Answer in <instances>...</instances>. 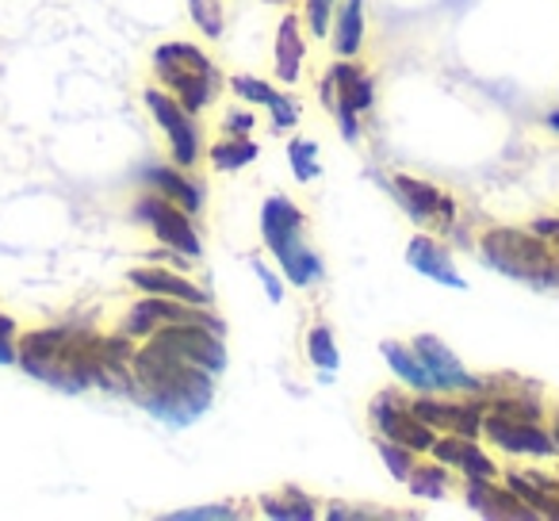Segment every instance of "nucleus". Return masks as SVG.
Instances as JSON below:
<instances>
[{
    "mask_svg": "<svg viewBox=\"0 0 559 521\" xmlns=\"http://www.w3.org/2000/svg\"><path fill=\"white\" fill-rule=\"evenodd\" d=\"M307 360L322 372V383L334 380V372L342 368V350H337V342H334V330L330 327L307 330Z\"/></svg>",
    "mask_w": 559,
    "mask_h": 521,
    "instance_id": "nucleus-26",
    "label": "nucleus"
},
{
    "mask_svg": "<svg viewBox=\"0 0 559 521\" xmlns=\"http://www.w3.org/2000/svg\"><path fill=\"white\" fill-rule=\"evenodd\" d=\"M334 12H337V0H304V27L314 35V39H330V24H334Z\"/></svg>",
    "mask_w": 559,
    "mask_h": 521,
    "instance_id": "nucleus-32",
    "label": "nucleus"
},
{
    "mask_svg": "<svg viewBox=\"0 0 559 521\" xmlns=\"http://www.w3.org/2000/svg\"><path fill=\"white\" fill-rule=\"evenodd\" d=\"M544 123H548V127H551V131H556V134H559V108H556V111H548V119H544Z\"/></svg>",
    "mask_w": 559,
    "mask_h": 521,
    "instance_id": "nucleus-39",
    "label": "nucleus"
},
{
    "mask_svg": "<svg viewBox=\"0 0 559 521\" xmlns=\"http://www.w3.org/2000/svg\"><path fill=\"white\" fill-rule=\"evenodd\" d=\"M319 96L334 123L342 127L345 142H360V119L376 108V78L353 58H337L319 81Z\"/></svg>",
    "mask_w": 559,
    "mask_h": 521,
    "instance_id": "nucleus-6",
    "label": "nucleus"
},
{
    "mask_svg": "<svg viewBox=\"0 0 559 521\" xmlns=\"http://www.w3.org/2000/svg\"><path fill=\"white\" fill-rule=\"evenodd\" d=\"M383 360H388L391 372L403 380V388H411L414 395H426V391H437L433 388V376L426 372V365H421V357L414 353L411 342H383Z\"/></svg>",
    "mask_w": 559,
    "mask_h": 521,
    "instance_id": "nucleus-23",
    "label": "nucleus"
},
{
    "mask_svg": "<svg viewBox=\"0 0 559 521\" xmlns=\"http://www.w3.org/2000/svg\"><path fill=\"white\" fill-rule=\"evenodd\" d=\"M142 342L157 345V350L173 353V357L188 360V365H200L207 372L223 376L226 372V342L218 330L203 327V322H173V327L154 330Z\"/></svg>",
    "mask_w": 559,
    "mask_h": 521,
    "instance_id": "nucleus-12",
    "label": "nucleus"
},
{
    "mask_svg": "<svg viewBox=\"0 0 559 521\" xmlns=\"http://www.w3.org/2000/svg\"><path fill=\"white\" fill-rule=\"evenodd\" d=\"M188 20H192L203 39L215 43L226 32V4L223 0H188Z\"/></svg>",
    "mask_w": 559,
    "mask_h": 521,
    "instance_id": "nucleus-28",
    "label": "nucleus"
},
{
    "mask_svg": "<svg viewBox=\"0 0 559 521\" xmlns=\"http://www.w3.org/2000/svg\"><path fill=\"white\" fill-rule=\"evenodd\" d=\"M288 165L296 173L299 185H311V180L322 177V165H319V142L311 139H292L288 142Z\"/></svg>",
    "mask_w": 559,
    "mask_h": 521,
    "instance_id": "nucleus-29",
    "label": "nucleus"
},
{
    "mask_svg": "<svg viewBox=\"0 0 559 521\" xmlns=\"http://www.w3.org/2000/svg\"><path fill=\"white\" fill-rule=\"evenodd\" d=\"M257 506H261L264 518H284V521L319 518V502L299 487H280V490H272V495H261Z\"/></svg>",
    "mask_w": 559,
    "mask_h": 521,
    "instance_id": "nucleus-24",
    "label": "nucleus"
},
{
    "mask_svg": "<svg viewBox=\"0 0 559 521\" xmlns=\"http://www.w3.org/2000/svg\"><path fill=\"white\" fill-rule=\"evenodd\" d=\"M207 157H211V169L241 173V169H249L257 157H261V146H257L249 134H223V139L207 150Z\"/></svg>",
    "mask_w": 559,
    "mask_h": 521,
    "instance_id": "nucleus-25",
    "label": "nucleus"
},
{
    "mask_svg": "<svg viewBox=\"0 0 559 521\" xmlns=\"http://www.w3.org/2000/svg\"><path fill=\"white\" fill-rule=\"evenodd\" d=\"M269 116H272V127H276V131H292V127H299V119H304V108H299L296 96L280 93L276 100L269 104Z\"/></svg>",
    "mask_w": 559,
    "mask_h": 521,
    "instance_id": "nucleus-33",
    "label": "nucleus"
},
{
    "mask_svg": "<svg viewBox=\"0 0 559 521\" xmlns=\"http://www.w3.org/2000/svg\"><path fill=\"white\" fill-rule=\"evenodd\" d=\"M177 521H195V518H238V510L234 506H188V510H177L173 513Z\"/></svg>",
    "mask_w": 559,
    "mask_h": 521,
    "instance_id": "nucleus-37",
    "label": "nucleus"
},
{
    "mask_svg": "<svg viewBox=\"0 0 559 521\" xmlns=\"http://www.w3.org/2000/svg\"><path fill=\"white\" fill-rule=\"evenodd\" d=\"M483 437H487L495 449L510 452V457H559V441L551 437V429H544L536 418L525 414H506L487 406L483 414Z\"/></svg>",
    "mask_w": 559,
    "mask_h": 521,
    "instance_id": "nucleus-11",
    "label": "nucleus"
},
{
    "mask_svg": "<svg viewBox=\"0 0 559 521\" xmlns=\"http://www.w3.org/2000/svg\"><path fill=\"white\" fill-rule=\"evenodd\" d=\"M104 342L108 338L100 330L78 327V322L27 330L20 334L16 365L47 388L81 395V391L104 388Z\"/></svg>",
    "mask_w": 559,
    "mask_h": 521,
    "instance_id": "nucleus-2",
    "label": "nucleus"
},
{
    "mask_svg": "<svg viewBox=\"0 0 559 521\" xmlns=\"http://www.w3.org/2000/svg\"><path fill=\"white\" fill-rule=\"evenodd\" d=\"M368 414H372V426L380 437L406 445V449H414L418 457H429V449H433V441H437V429L418 418V411H414V403L403 391H395V388L380 391V395L372 399V406H368Z\"/></svg>",
    "mask_w": 559,
    "mask_h": 521,
    "instance_id": "nucleus-10",
    "label": "nucleus"
},
{
    "mask_svg": "<svg viewBox=\"0 0 559 521\" xmlns=\"http://www.w3.org/2000/svg\"><path fill=\"white\" fill-rule=\"evenodd\" d=\"M142 180H146V188L162 192L165 200L185 208L188 215H200L203 211V188L195 185V180L188 177V169H180V165H146V169H142Z\"/></svg>",
    "mask_w": 559,
    "mask_h": 521,
    "instance_id": "nucleus-21",
    "label": "nucleus"
},
{
    "mask_svg": "<svg viewBox=\"0 0 559 521\" xmlns=\"http://www.w3.org/2000/svg\"><path fill=\"white\" fill-rule=\"evenodd\" d=\"M502 483L536 513V518H559V472H540V467H506Z\"/></svg>",
    "mask_w": 559,
    "mask_h": 521,
    "instance_id": "nucleus-19",
    "label": "nucleus"
},
{
    "mask_svg": "<svg viewBox=\"0 0 559 521\" xmlns=\"http://www.w3.org/2000/svg\"><path fill=\"white\" fill-rule=\"evenodd\" d=\"M264 4H272V9H292L296 0H264Z\"/></svg>",
    "mask_w": 559,
    "mask_h": 521,
    "instance_id": "nucleus-41",
    "label": "nucleus"
},
{
    "mask_svg": "<svg viewBox=\"0 0 559 521\" xmlns=\"http://www.w3.org/2000/svg\"><path fill=\"white\" fill-rule=\"evenodd\" d=\"M249 269H253V273H257V281L264 284V296H269L272 304H284V281H280V276L272 273L269 265H264L261 257H253V261H249Z\"/></svg>",
    "mask_w": 559,
    "mask_h": 521,
    "instance_id": "nucleus-35",
    "label": "nucleus"
},
{
    "mask_svg": "<svg viewBox=\"0 0 559 521\" xmlns=\"http://www.w3.org/2000/svg\"><path fill=\"white\" fill-rule=\"evenodd\" d=\"M226 85H230V93L238 96L241 104H257V108H269V104L280 96L276 85H269V81L253 78V73H234V78L226 81Z\"/></svg>",
    "mask_w": 559,
    "mask_h": 521,
    "instance_id": "nucleus-30",
    "label": "nucleus"
},
{
    "mask_svg": "<svg viewBox=\"0 0 559 521\" xmlns=\"http://www.w3.org/2000/svg\"><path fill=\"white\" fill-rule=\"evenodd\" d=\"M475 249L495 273L510 281L528 288H559V246H551L533 226H487Z\"/></svg>",
    "mask_w": 559,
    "mask_h": 521,
    "instance_id": "nucleus-3",
    "label": "nucleus"
},
{
    "mask_svg": "<svg viewBox=\"0 0 559 521\" xmlns=\"http://www.w3.org/2000/svg\"><path fill=\"white\" fill-rule=\"evenodd\" d=\"M365 0H337L334 24H330V47L334 58H357L365 50Z\"/></svg>",
    "mask_w": 559,
    "mask_h": 521,
    "instance_id": "nucleus-22",
    "label": "nucleus"
},
{
    "mask_svg": "<svg viewBox=\"0 0 559 521\" xmlns=\"http://www.w3.org/2000/svg\"><path fill=\"white\" fill-rule=\"evenodd\" d=\"M253 127H257V119L249 108H230L223 116V134H253Z\"/></svg>",
    "mask_w": 559,
    "mask_h": 521,
    "instance_id": "nucleus-36",
    "label": "nucleus"
},
{
    "mask_svg": "<svg viewBox=\"0 0 559 521\" xmlns=\"http://www.w3.org/2000/svg\"><path fill=\"white\" fill-rule=\"evenodd\" d=\"M391 196L399 208L411 215L414 226H421L426 234H452V226L460 223V203L449 188L433 185V180L411 177V173H395L391 177Z\"/></svg>",
    "mask_w": 559,
    "mask_h": 521,
    "instance_id": "nucleus-7",
    "label": "nucleus"
},
{
    "mask_svg": "<svg viewBox=\"0 0 559 521\" xmlns=\"http://www.w3.org/2000/svg\"><path fill=\"white\" fill-rule=\"evenodd\" d=\"M127 284L139 288L142 296H165V299H180V304H195V307H215L211 292H203L200 284H192L185 276V269H173L165 261H146V265H134L127 273Z\"/></svg>",
    "mask_w": 559,
    "mask_h": 521,
    "instance_id": "nucleus-15",
    "label": "nucleus"
},
{
    "mask_svg": "<svg viewBox=\"0 0 559 521\" xmlns=\"http://www.w3.org/2000/svg\"><path fill=\"white\" fill-rule=\"evenodd\" d=\"M406 265L414 269V273L429 276L433 284H441V288H452V292H464L467 281L460 276L456 269V257H452V249L444 246L437 234H414L411 241H406Z\"/></svg>",
    "mask_w": 559,
    "mask_h": 521,
    "instance_id": "nucleus-16",
    "label": "nucleus"
},
{
    "mask_svg": "<svg viewBox=\"0 0 559 521\" xmlns=\"http://www.w3.org/2000/svg\"><path fill=\"white\" fill-rule=\"evenodd\" d=\"M429 457L441 460L444 467L460 472L464 479H498L502 467L495 464L487 449L479 445V437H464V434H441L429 449Z\"/></svg>",
    "mask_w": 559,
    "mask_h": 521,
    "instance_id": "nucleus-17",
    "label": "nucleus"
},
{
    "mask_svg": "<svg viewBox=\"0 0 559 521\" xmlns=\"http://www.w3.org/2000/svg\"><path fill=\"white\" fill-rule=\"evenodd\" d=\"M131 215H134V223L146 226V230L154 234L165 249H177V253H185L188 261H200L203 257L200 230H195V223H192L195 215H188L185 208H177L173 200H165L162 192L146 188V192L134 200Z\"/></svg>",
    "mask_w": 559,
    "mask_h": 521,
    "instance_id": "nucleus-8",
    "label": "nucleus"
},
{
    "mask_svg": "<svg viewBox=\"0 0 559 521\" xmlns=\"http://www.w3.org/2000/svg\"><path fill=\"white\" fill-rule=\"evenodd\" d=\"M307 66V27L299 20V12H284L276 27V43H272V73L280 85L296 88L304 81Z\"/></svg>",
    "mask_w": 559,
    "mask_h": 521,
    "instance_id": "nucleus-18",
    "label": "nucleus"
},
{
    "mask_svg": "<svg viewBox=\"0 0 559 521\" xmlns=\"http://www.w3.org/2000/svg\"><path fill=\"white\" fill-rule=\"evenodd\" d=\"M142 100H146V111L157 123V131H162L165 142H169L173 165L195 169L203 157V139H200V123H195L192 111H188L173 93H165L162 85H150L146 93H142Z\"/></svg>",
    "mask_w": 559,
    "mask_h": 521,
    "instance_id": "nucleus-9",
    "label": "nucleus"
},
{
    "mask_svg": "<svg viewBox=\"0 0 559 521\" xmlns=\"http://www.w3.org/2000/svg\"><path fill=\"white\" fill-rule=\"evenodd\" d=\"M464 502L483 518H536L510 487H498L495 479H464Z\"/></svg>",
    "mask_w": 559,
    "mask_h": 521,
    "instance_id": "nucleus-20",
    "label": "nucleus"
},
{
    "mask_svg": "<svg viewBox=\"0 0 559 521\" xmlns=\"http://www.w3.org/2000/svg\"><path fill=\"white\" fill-rule=\"evenodd\" d=\"M376 452H380V460L388 464L391 479H399V483H406V475H411L414 464H418V452L406 449V445H399V441H388V437L376 441Z\"/></svg>",
    "mask_w": 559,
    "mask_h": 521,
    "instance_id": "nucleus-31",
    "label": "nucleus"
},
{
    "mask_svg": "<svg viewBox=\"0 0 559 521\" xmlns=\"http://www.w3.org/2000/svg\"><path fill=\"white\" fill-rule=\"evenodd\" d=\"M414 353L421 357L426 372L433 376V388L444 391V395H479L483 391V380L441 342L437 334H418L414 338Z\"/></svg>",
    "mask_w": 559,
    "mask_h": 521,
    "instance_id": "nucleus-14",
    "label": "nucleus"
},
{
    "mask_svg": "<svg viewBox=\"0 0 559 521\" xmlns=\"http://www.w3.org/2000/svg\"><path fill=\"white\" fill-rule=\"evenodd\" d=\"M20 357V327L9 311H0V365H16Z\"/></svg>",
    "mask_w": 559,
    "mask_h": 521,
    "instance_id": "nucleus-34",
    "label": "nucleus"
},
{
    "mask_svg": "<svg viewBox=\"0 0 559 521\" xmlns=\"http://www.w3.org/2000/svg\"><path fill=\"white\" fill-rule=\"evenodd\" d=\"M551 437H556V441H559V406H556V411H551Z\"/></svg>",
    "mask_w": 559,
    "mask_h": 521,
    "instance_id": "nucleus-40",
    "label": "nucleus"
},
{
    "mask_svg": "<svg viewBox=\"0 0 559 521\" xmlns=\"http://www.w3.org/2000/svg\"><path fill=\"white\" fill-rule=\"evenodd\" d=\"M218 391V376L200 365L173 357V353L157 350V345L142 342L131 360V388L127 395L150 414V418L165 422L173 429H185L200 422L211 411Z\"/></svg>",
    "mask_w": 559,
    "mask_h": 521,
    "instance_id": "nucleus-1",
    "label": "nucleus"
},
{
    "mask_svg": "<svg viewBox=\"0 0 559 521\" xmlns=\"http://www.w3.org/2000/svg\"><path fill=\"white\" fill-rule=\"evenodd\" d=\"M261 241L272 257L284 281L296 288H314L326 276L319 249L307 241V215L288 196H269L261 208Z\"/></svg>",
    "mask_w": 559,
    "mask_h": 521,
    "instance_id": "nucleus-4",
    "label": "nucleus"
},
{
    "mask_svg": "<svg viewBox=\"0 0 559 521\" xmlns=\"http://www.w3.org/2000/svg\"><path fill=\"white\" fill-rule=\"evenodd\" d=\"M533 230H536V234H544V238H548L551 246H559V215H551V218H536Z\"/></svg>",
    "mask_w": 559,
    "mask_h": 521,
    "instance_id": "nucleus-38",
    "label": "nucleus"
},
{
    "mask_svg": "<svg viewBox=\"0 0 559 521\" xmlns=\"http://www.w3.org/2000/svg\"><path fill=\"white\" fill-rule=\"evenodd\" d=\"M173 322H203V327L226 334V322L215 315V307H195V304H180V299H165V296H142L131 311L119 322V334L134 338H150L154 330L173 327Z\"/></svg>",
    "mask_w": 559,
    "mask_h": 521,
    "instance_id": "nucleus-13",
    "label": "nucleus"
},
{
    "mask_svg": "<svg viewBox=\"0 0 559 521\" xmlns=\"http://www.w3.org/2000/svg\"><path fill=\"white\" fill-rule=\"evenodd\" d=\"M406 487H411V495L441 502L452 487V467H444L441 460H433V464H414V472L406 475Z\"/></svg>",
    "mask_w": 559,
    "mask_h": 521,
    "instance_id": "nucleus-27",
    "label": "nucleus"
},
{
    "mask_svg": "<svg viewBox=\"0 0 559 521\" xmlns=\"http://www.w3.org/2000/svg\"><path fill=\"white\" fill-rule=\"evenodd\" d=\"M154 78H157V85L177 96L192 116L207 111L226 88L223 70L211 62L207 50H200L195 43H180V39L162 43V47L154 50Z\"/></svg>",
    "mask_w": 559,
    "mask_h": 521,
    "instance_id": "nucleus-5",
    "label": "nucleus"
}]
</instances>
